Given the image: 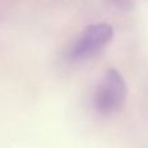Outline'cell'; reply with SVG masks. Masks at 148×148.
Returning a JSON list of instances; mask_svg holds the SVG:
<instances>
[{
  "label": "cell",
  "instance_id": "cell-2",
  "mask_svg": "<svg viewBox=\"0 0 148 148\" xmlns=\"http://www.w3.org/2000/svg\"><path fill=\"white\" fill-rule=\"evenodd\" d=\"M127 96V86L118 70L108 69L100 79L94 95L95 109L103 116H109L122 108Z\"/></svg>",
  "mask_w": 148,
  "mask_h": 148
},
{
  "label": "cell",
  "instance_id": "cell-3",
  "mask_svg": "<svg viewBox=\"0 0 148 148\" xmlns=\"http://www.w3.org/2000/svg\"><path fill=\"white\" fill-rule=\"evenodd\" d=\"M112 3L122 10H131L135 5V0H112Z\"/></svg>",
  "mask_w": 148,
  "mask_h": 148
},
{
  "label": "cell",
  "instance_id": "cell-1",
  "mask_svg": "<svg viewBox=\"0 0 148 148\" xmlns=\"http://www.w3.org/2000/svg\"><path fill=\"white\" fill-rule=\"evenodd\" d=\"M113 38V27L109 23L99 22L90 25L69 44L65 57L72 62L87 60L99 53Z\"/></svg>",
  "mask_w": 148,
  "mask_h": 148
}]
</instances>
